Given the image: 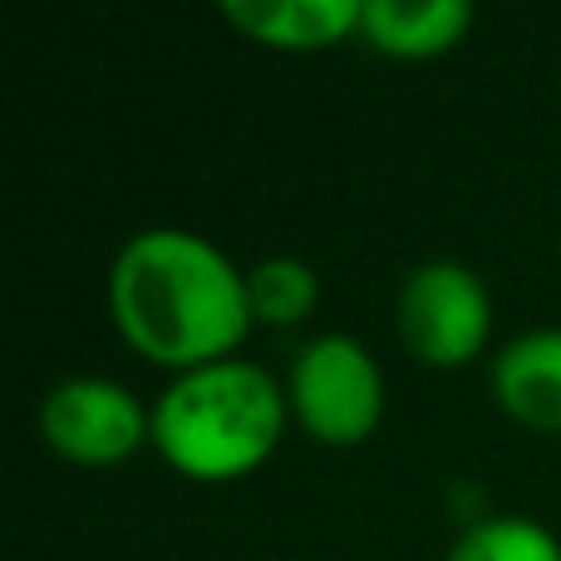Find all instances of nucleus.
Masks as SVG:
<instances>
[{
  "instance_id": "nucleus-8",
  "label": "nucleus",
  "mask_w": 561,
  "mask_h": 561,
  "mask_svg": "<svg viewBox=\"0 0 561 561\" xmlns=\"http://www.w3.org/2000/svg\"><path fill=\"white\" fill-rule=\"evenodd\" d=\"M473 30L468 0H365L359 35L394 59H434L448 55Z\"/></svg>"
},
{
  "instance_id": "nucleus-5",
  "label": "nucleus",
  "mask_w": 561,
  "mask_h": 561,
  "mask_svg": "<svg viewBox=\"0 0 561 561\" xmlns=\"http://www.w3.org/2000/svg\"><path fill=\"white\" fill-rule=\"evenodd\" d=\"M39 438L65 463L114 468L153 444V409L104 375H69L39 399Z\"/></svg>"
},
{
  "instance_id": "nucleus-2",
  "label": "nucleus",
  "mask_w": 561,
  "mask_h": 561,
  "mask_svg": "<svg viewBox=\"0 0 561 561\" xmlns=\"http://www.w3.org/2000/svg\"><path fill=\"white\" fill-rule=\"evenodd\" d=\"M286 389L252 359L173 375L153 404V448L193 483H232L266 463L286 434Z\"/></svg>"
},
{
  "instance_id": "nucleus-1",
  "label": "nucleus",
  "mask_w": 561,
  "mask_h": 561,
  "mask_svg": "<svg viewBox=\"0 0 561 561\" xmlns=\"http://www.w3.org/2000/svg\"><path fill=\"white\" fill-rule=\"evenodd\" d=\"M108 316L134 355L173 375L232 359L256 325L247 272L187 227H148L118 247Z\"/></svg>"
},
{
  "instance_id": "nucleus-4",
  "label": "nucleus",
  "mask_w": 561,
  "mask_h": 561,
  "mask_svg": "<svg viewBox=\"0 0 561 561\" xmlns=\"http://www.w3.org/2000/svg\"><path fill=\"white\" fill-rule=\"evenodd\" d=\"M394 325L419 365L463 369L483 355L493 335V296L473 266L434 256L399 280Z\"/></svg>"
},
{
  "instance_id": "nucleus-10",
  "label": "nucleus",
  "mask_w": 561,
  "mask_h": 561,
  "mask_svg": "<svg viewBox=\"0 0 561 561\" xmlns=\"http://www.w3.org/2000/svg\"><path fill=\"white\" fill-rule=\"evenodd\" d=\"M444 561H561V542L537 517H483L454 542Z\"/></svg>"
},
{
  "instance_id": "nucleus-6",
  "label": "nucleus",
  "mask_w": 561,
  "mask_h": 561,
  "mask_svg": "<svg viewBox=\"0 0 561 561\" xmlns=\"http://www.w3.org/2000/svg\"><path fill=\"white\" fill-rule=\"evenodd\" d=\"M493 399L513 424L533 434H561V330H523L493 355Z\"/></svg>"
},
{
  "instance_id": "nucleus-9",
  "label": "nucleus",
  "mask_w": 561,
  "mask_h": 561,
  "mask_svg": "<svg viewBox=\"0 0 561 561\" xmlns=\"http://www.w3.org/2000/svg\"><path fill=\"white\" fill-rule=\"evenodd\" d=\"M247 306L256 325H300L320 306V276L300 256H262L247 266Z\"/></svg>"
},
{
  "instance_id": "nucleus-7",
  "label": "nucleus",
  "mask_w": 561,
  "mask_h": 561,
  "mask_svg": "<svg viewBox=\"0 0 561 561\" xmlns=\"http://www.w3.org/2000/svg\"><path fill=\"white\" fill-rule=\"evenodd\" d=\"M217 15L252 45L310 55L355 35L365 0H222Z\"/></svg>"
},
{
  "instance_id": "nucleus-3",
  "label": "nucleus",
  "mask_w": 561,
  "mask_h": 561,
  "mask_svg": "<svg viewBox=\"0 0 561 561\" xmlns=\"http://www.w3.org/2000/svg\"><path fill=\"white\" fill-rule=\"evenodd\" d=\"M296 424L325 448H355L385 419V369L355 335H316L296 350L286 375Z\"/></svg>"
}]
</instances>
